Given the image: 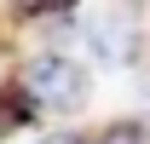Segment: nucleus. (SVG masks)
I'll list each match as a JSON object with an SVG mask.
<instances>
[{
	"instance_id": "obj_5",
	"label": "nucleus",
	"mask_w": 150,
	"mask_h": 144,
	"mask_svg": "<svg viewBox=\"0 0 150 144\" xmlns=\"http://www.w3.org/2000/svg\"><path fill=\"white\" fill-rule=\"evenodd\" d=\"M46 6H64V0H46Z\"/></svg>"
},
{
	"instance_id": "obj_4",
	"label": "nucleus",
	"mask_w": 150,
	"mask_h": 144,
	"mask_svg": "<svg viewBox=\"0 0 150 144\" xmlns=\"http://www.w3.org/2000/svg\"><path fill=\"white\" fill-rule=\"evenodd\" d=\"M46 144H75V138H46Z\"/></svg>"
},
{
	"instance_id": "obj_2",
	"label": "nucleus",
	"mask_w": 150,
	"mask_h": 144,
	"mask_svg": "<svg viewBox=\"0 0 150 144\" xmlns=\"http://www.w3.org/2000/svg\"><path fill=\"white\" fill-rule=\"evenodd\" d=\"M87 52H93L98 64H127V52H133V18H127L121 0L104 6V12L87 23Z\"/></svg>"
},
{
	"instance_id": "obj_1",
	"label": "nucleus",
	"mask_w": 150,
	"mask_h": 144,
	"mask_svg": "<svg viewBox=\"0 0 150 144\" xmlns=\"http://www.w3.org/2000/svg\"><path fill=\"white\" fill-rule=\"evenodd\" d=\"M81 92H87L81 64H69V58H58V52H40L35 64L23 69V98L40 104V109H75Z\"/></svg>"
},
{
	"instance_id": "obj_3",
	"label": "nucleus",
	"mask_w": 150,
	"mask_h": 144,
	"mask_svg": "<svg viewBox=\"0 0 150 144\" xmlns=\"http://www.w3.org/2000/svg\"><path fill=\"white\" fill-rule=\"evenodd\" d=\"M98 144H144V133H139V127H110Z\"/></svg>"
}]
</instances>
